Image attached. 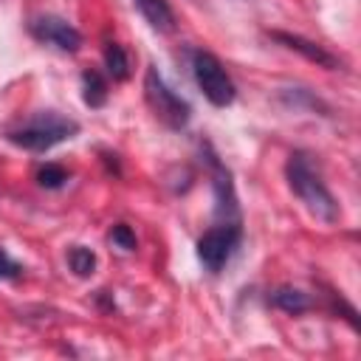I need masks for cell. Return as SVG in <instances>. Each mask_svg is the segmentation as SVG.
<instances>
[{"label":"cell","instance_id":"8992f818","mask_svg":"<svg viewBox=\"0 0 361 361\" xmlns=\"http://www.w3.org/2000/svg\"><path fill=\"white\" fill-rule=\"evenodd\" d=\"M28 31H31L34 39H39V42H45V45H54V48H59V51H65V54H76V51L82 48V34H79L68 20H62V17H56V14L37 17V20L28 25Z\"/></svg>","mask_w":361,"mask_h":361},{"label":"cell","instance_id":"ba28073f","mask_svg":"<svg viewBox=\"0 0 361 361\" xmlns=\"http://www.w3.org/2000/svg\"><path fill=\"white\" fill-rule=\"evenodd\" d=\"M141 17L149 23L152 31L158 34H172L175 31V11L166 0H133Z\"/></svg>","mask_w":361,"mask_h":361},{"label":"cell","instance_id":"4fadbf2b","mask_svg":"<svg viewBox=\"0 0 361 361\" xmlns=\"http://www.w3.org/2000/svg\"><path fill=\"white\" fill-rule=\"evenodd\" d=\"M68 169L62 166V164H45V166H39V172H37V183L42 186V189H62L65 183H68Z\"/></svg>","mask_w":361,"mask_h":361},{"label":"cell","instance_id":"8fae6325","mask_svg":"<svg viewBox=\"0 0 361 361\" xmlns=\"http://www.w3.org/2000/svg\"><path fill=\"white\" fill-rule=\"evenodd\" d=\"M104 68L113 76V82H124L130 76V56L118 42H107L104 45Z\"/></svg>","mask_w":361,"mask_h":361},{"label":"cell","instance_id":"30bf717a","mask_svg":"<svg viewBox=\"0 0 361 361\" xmlns=\"http://www.w3.org/2000/svg\"><path fill=\"white\" fill-rule=\"evenodd\" d=\"M82 99L87 107H102L107 102V79L99 71L82 73Z\"/></svg>","mask_w":361,"mask_h":361},{"label":"cell","instance_id":"7c38bea8","mask_svg":"<svg viewBox=\"0 0 361 361\" xmlns=\"http://www.w3.org/2000/svg\"><path fill=\"white\" fill-rule=\"evenodd\" d=\"M68 265H71V271L76 276H90L96 271V254L90 248H85V245H73L68 251Z\"/></svg>","mask_w":361,"mask_h":361},{"label":"cell","instance_id":"3957f363","mask_svg":"<svg viewBox=\"0 0 361 361\" xmlns=\"http://www.w3.org/2000/svg\"><path fill=\"white\" fill-rule=\"evenodd\" d=\"M144 99L149 104V110L155 113L158 121H164L169 130H183L192 118V107L186 104V99H180L164 79L161 73L149 65L144 73Z\"/></svg>","mask_w":361,"mask_h":361},{"label":"cell","instance_id":"7a4b0ae2","mask_svg":"<svg viewBox=\"0 0 361 361\" xmlns=\"http://www.w3.org/2000/svg\"><path fill=\"white\" fill-rule=\"evenodd\" d=\"M79 133V124L73 118H65L59 113H34L31 118L20 121L17 127H8L6 130V138L20 147V149H28V152H45L68 138H73Z\"/></svg>","mask_w":361,"mask_h":361},{"label":"cell","instance_id":"9a60e30c","mask_svg":"<svg viewBox=\"0 0 361 361\" xmlns=\"http://www.w3.org/2000/svg\"><path fill=\"white\" fill-rule=\"evenodd\" d=\"M23 274V265L8 257L6 248H0V279H17Z\"/></svg>","mask_w":361,"mask_h":361},{"label":"cell","instance_id":"9c48e42d","mask_svg":"<svg viewBox=\"0 0 361 361\" xmlns=\"http://www.w3.org/2000/svg\"><path fill=\"white\" fill-rule=\"evenodd\" d=\"M268 302H271L274 307H279V310L290 313V316H299V313H305V310H310V307H313V299H310L305 290L290 288V285L276 288V290L268 296Z\"/></svg>","mask_w":361,"mask_h":361},{"label":"cell","instance_id":"277c9868","mask_svg":"<svg viewBox=\"0 0 361 361\" xmlns=\"http://www.w3.org/2000/svg\"><path fill=\"white\" fill-rule=\"evenodd\" d=\"M243 240V226L240 220H217L212 228H206L197 240V259L203 262L206 271L217 274L223 265L231 259L234 248Z\"/></svg>","mask_w":361,"mask_h":361},{"label":"cell","instance_id":"5bb4252c","mask_svg":"<svg viewBox=\"0 0 361 361\" xmlns=\"http://www.w3.org/2000/svg\"><path fill=\"white\" fill-rule=\"evenodd\" d=\"M110 243L121 251H135V231L127 223H116L110 228Z\"/></svg>","mask_w":361,"mask_h":361},{"label":"cell","instance_id":"6da1fadb","mask_svg":"<svg viewBox=\"0 0 361 361\" xmlns=\"http://www.w3.org/2000/svg\"><path fill=\"white\" fill-rule=\"evenodd\" d=\"M285 178L290 192L305 203V209L322 220V223H336L338 220V203L330 195V189L324 186V180L319 178V172L313 169V161L307 152L296 149L290 152L288 164H285Z\"/></svg>","mask_w":361,"mask_h":361},{"label":"cell","instance_id":"5b68a950","mask_svg":"<svg viewBox=\"0 0 361 361\" xmlns=\"http://www.w3.org/2000/svg\"><path fill=\"white\" fill-rule=\"evenodd\" d=\"M192 73L197 87L203 90V96L214 104V107H228L237 96L231 76L226 73L223 62L212 54V51H195L192 54Z\"/></svg>","mask_w":361,"mask_h":361},{"label":"cell","instance_id":"52a82bcc","mask_svg":"<svg viewBox=\"0 0 361 361\" xmlns=\"http://www.w3.org/2000/svg\"><path fill=\"white\" fill-rule=\"evenodd\" d=\"M268 37L276 39L279 45H285V48L302 54L307 62H316L319 68H327V71H338V68H341V59H338L336 54H330L327 48H322L319 42H313V39H305V37L288 34V31H268Z\"/></svg>","mask_w":361,"mask_h":361}]
</instances>
